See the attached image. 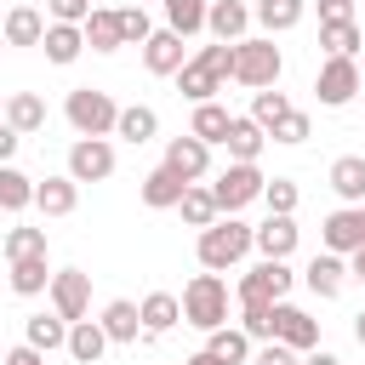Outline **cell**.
<instances>
[{"label":"cell","mask_w":365,"mask_h":365,"mask_svg":"<svg viewBox=\"0 0 365 365\" xmlns=\"http://www.w3.org/2000/svg\"><path fill=\"white\" fill-rule=\"evenodd\" d=\"M0 120H6V91H0Z\"/></svg>","instance_id":"11a10c76"},{"label":"cell","mask_w":365,"mask_h":365,"mask_svg":"<svg viewBox=\"0 0 365 365\" xmlns=\"http://www.w3.org/2000/svg\"><path fill=\"white\" fill-rule=\"evenodd\" d=\"M205 29H211L222 46H240V40H245V29H251V6H240V0H211Z\"/></svg>","instance_id":"e0dca14e"},{"label":"cell","mask_w":365,"mask_h":365,"mask_svg":"<svg viewBox=\"0 0 365 365\" xmlns=\"http://www.w3.org/2000/svg\"><path fill=\"white\" fill-rule=\"evenodd\" d=\"M297 182L291 177H268L262 182V205H268V217H297Z\"/></svg>","instance_id":"ab89813d"},{"label":"cell","mask_w":365,"mask_h":365,"mask_svg":"<svg viewBox=\"0 0 365 365\" xmlns=\"http://www.w3.org/2000/svg\"><path fill=\"white\" fill-rule=\"evenodd\" d=\"M331 188L342 205H365V154H336L331 160Z\"/></svg>","instance_id":"ffe728a7"},{"label":"cell","mask_w":365,"mask_h":365,"mask_svg":"<svg viewBox=\"0 0 365 365\" xmlns=\"http://www.w3.org/2000/svg\"><path fill=\"white\" fill-rule=\"evenodd\" d=\"M182 34L177 29H154L148 34V46H143V68L148 74H182Z\"/></svg>","instance_id":"9a60e30c"},{"label":"cell","mask_w":365,"mask_h":365,"mask_svg":"<svg viewBox=\"0 0 365 365\" xmlns=\"http://www.w3.org/2000/svg\"><path fill=\"white\" fill-rule=\"evenodd\" d=\"M302 285H308L314 297H336V291L348 285V257H336V251H319V257L302 268Z\"/></svg>","instance_id":"ac0fdd59"},{"label":"cell","mask_w":365,"mask_h":365,"mask_svg":"<svg viewBox=\"0 0 365 365\" xmlns=\"http://www.w3.org/2000/svg\"><path fill=\"white\" fill-rule=\"evenodd\" d=\"M63 114H68V125H74L80 137H108V131L120 125V103H114L108 91H97V86H74L68 103H63Z\"/></svg>","instance_id":"5b68a950"},{"label":"cell","mask_w":365,"mask_h":365,"mask_svg":"<svg viewBox=\"0 0 365 365\" xmlns=\"http://www.w3.org/2000/svg\"><path fill=\"white\" fill-rule=\"evenodd\" d=\"M319 240H325V251L354 257V251L365 245V205H342V211H331V217L319 222Z\"/></svg>","instance_id":"7c38bea8"},{"label":"cell","mask_w":365,"mask_h":365,"mask_svg":"<svg viewBox=\"0 0 365 365\" xmlns=\"http://www.w3.org/2000/svg\"><path fill=\"white\" fill-rule=\"evenodd\" d=\"M137 194H143V205H154V211H177L182 194H188V182H182L171 165H154V171L137 182Z\"/></svg>","instance_id":"2e32d148"},{"label":"cell","mask_w":365,"mask_h":365,"mask_svg":"<svg viewBox=\"0 0 365 365\" xmlns=\"http://www.w3.org/2000/svg\"><path fill=\"white\" fill-rule=\"evenodd\" d=\"M182 319L194 331H205V336L228 325V285H222V274H194L182 285Z\"/></svg>","instance_id":"3957f363"},{"label":"cell","mask_w":365,"mask_h":365,"mask_svg":"<svg viewBox=\"0 0 365 365\" xmlns=\"http://www.w3.org/2000/svg\"><path fill=\"white\" fill-rule=\"evenodd\" d=\"M137 314H143V336H165V331L182 319V297H171V291H148V297L137 302Z\"/></svg>","instance_id":"d6986e66"},{"label":"cell","mask_w":365,"mask_h":365,"mask_svg":"<svg viewBox=\"0 0 365 365\" xmlns=\"http://www.w3.org/2000/svg\"><path fill=\"white\" fill-rule=\"evenodd\" d=\"M177 211H182V222H188V228H211V222L222 217V211H217V194H211V188H200V182L182 194V205H177Z\"/></svg>","instance_id":"74e56055"},{"label":"cell","mask_w":365,"mask_h":365,"mask_svg":"<svg viewBox=\"0 0 365 365\" xmlns=\"http://www.w3.org/2000/svg\"><path fill=\"white\" fill-rule=\"evenodd\" d=\"M148 34H154L148 11H143V6H125V11H120V40H125V46H148Z\"/></svg>","instance_id":"b9f144b4"},{"label":"cell","mask_w":365,"mask_h":365,"mask_svg":"<svg viewBox=\"0 0 365 365\" xmlns=\"http://www.w3.org/2000/svg\"><path fill=\"white\" fill-rule=\"evenodd\" d=\"M23 342L40 348V354L68 348V319H63V314H29V319H23Z\"/></svg>","instance_id":"cb8c5ba5"},{"label":"cell","mask_w":365,"mask_h":365,"mask_svg":"<svg viewBox=\"0 0 365 365\" xmlns=\"http://www.w3.org/2000/svg\"><path fill=\"white\" fill-rule=\"evenodd\" d=\"M46 11H51V23H74V29H80L97 6H91V0H46Z\"/></svg>","instance_id":"f6af8a7d"},{"label":"cell","mask_w":365,"mask_h":365,"mask_svg":"<svg viewBox=\"0 0 365 365\" xmlns=\"http://www.w3.org/2000/svg\"><path fill=\"white\" fill-rule=\"evenodd\" d=\"M0 46H6V34H0Z\"/></svg>","instance_id":"680465c9"},{"label":"cell","mask_w":365,"mask_h":365,"mask_svg":"<svg viewBox=\"0 0 365 365\" xmlns=\"http://www.w3.org/2000/svg\"><path fill=\"white\" fill-rule=\"evenodd\" d=\"M302 11H308V0H257V11H251V17H257V23L268 29V40H274V34L297 29V23H302Z\"/></svg>","instance_id":"f546056e"},{"label":"cell","mask_w":365,"mask_h":365,"mask_svg":"<svg viewBox=\"0 0 365 365\" xmlns=\"http://www.w3.org/2000/svg\"><path fill=\"white\" fill-rule=\"evenodd\" d=\"M34 205L46 211V217H68L74 205H80V182L63 171V177H46V182H34Z\"/></svg>","instance_id":"44dd1931"},{"label":"cell","mask_w":365,"mask_h":365,"mask_svg":"<svg viewBox=\"0 0 365 365\" xmlns=\"http://www.w3.org/2000/svg\"><path fill=\"white\" fill-rule=\"evenodd\" d=\"M205 354H211V359H222V365H245V359H251V336H245V331H234V325H222V331H211V336H205Z\"/></svg>","instance_id":"836d02e7"},{"label":"cell","mask_w":365,"mask_h":365,"mask_svg":"<svg viewBox=\"0 0 365 365\" xmlns=\"http://www.w3.org/2000/svg\"><path fill=\"white\" fill-rule=\"evenodd\" d=\"M319 46H325V57H359L365 29L359 23H319Z\"/></svg>","instance_id":"d6a6232c"},{"label":"cell","mask_w":365,"mask_h":365,"mask_svg":"<svg viewBox=\"0 0 365 365\" xmlns=\"http://www.w3.org/2000/svg\"><path fill=\"white\" fill-rule=\"evenodd\" d=\"M6 365H46V354L29 348V342H17V348H6Z\"/></svg>","instance_id":"c3c4849f"},{"label":"cell","mask_w":365,"mask_h":365,"mask_svg":"<svg viewBox=\"0 0 365 365\" xmlns=\"http://www.w3.org/2000/svg\"><path fill=\"white\" fill-rule=\"evenodd\" d=\"M17 143H23V137H17V131H11L6 120H0V165H11V154H17Z\"/></svg>","instance_id":"681fc988"},{"label":"cell","mask_w":365,"mask_h":365,"mask_svg":"<svg viewBox=\"0 0 365 365\" xmlns=\"http://www.w3.org/2000/svg\"><path fill=\"white\" fill-rule=\"evenodd\" d=\"M0 34H6V46H40L46 40V17L34 6H11L0 17Z\"/></svg>","instance_id":"7402d4cb"},{"label":"cell","mask_w":365,"mask_h":365,"mask_svg":"<svg viewBox=\"0 0 365 365\" xmlns=\"http://www.w3.org/2000/svg\"><path fill=\"white\" fill-rule=\"evenodd\" d=\"M34 205V177H23L17 165H0V211H29Z\"/></svg>","instance_id":"d590c367"},{"label":"cell","mask_w":365,"mask_h":365,"mask_svg":"<svg viewBox=\"0 0 365 365\" xmlns=\"http://www.w3.org/2000/svg\"><path fill=\"white\" fill-rule=\"evenodd\" d=\"M11 291H17V297H40V291H51V268H46V257H23V262H11Z\"/></svg>","instance_id":"8d00e7d4"},{"label":"cell","mask_w":365,"mask_h":365,"mask_svg":"<svg viewBox=\"0 0 365 365\" xmlns=\"http://www.w3.org/2000/svg\"><path fill=\"white\" fill-rule=\"evenodd\" d=\"M285 114H291V97H285V91H274V86H268V91H257V97H251V120H257L262 131H274Z\"/></svg>","instance_id":"f35d334b"},{"label":"cell","mask_w":365,"mask_h":365,"mask_svg":"<svg viewBox=\"0 0 365 365\" xmlns=\"http://www.w3.org/2000/svg\"><path fill=\"white\" fill-rule=\"evenodd\" d=\"M302 365H342V359H336V354H325V348H308V354H302Z\"/></svg>","instance_id":"f907efd6"},{"label":"cell","mask_w":365,"mask_h":365,"mask_svg":"<svg viewBox=\"0 0 365 365\" xmlns=\"http://www.w3.org/2000/svg\"><path fill=\"white\" fill-rule=\"evenodd\" d=\"M17 6H23V0H17Z\"/></svg>","instance_id":"94428289"},{"label":"cell","mask_w":365,"mask_h":365,"mask_svg":"<svg viewBox=\"0 0 365 365\" xmlns=\"http://www.w3.org/2000/svg\"><path fill=\"white\" fill-rule=\"evenodd\" d=\"M251 251H262V262H285L297 251V217H262Z\"/></svg>","instance_id":"5bb4252c"},{"label":"cell","mask_w":365,"mask_h":365,"mask_svg":"<svg viewBox=\"0 0 365 365\" xmlns=\"http://www.w3.org/2000/svg\"><path fill=\"white\" fill-rule=\"evenodd\" d=\"M46 297H51V314H63L68 325L91 319V274H86V268H57Z\"/></svg>","instance_id":"ba28073f"},{"label":"cell","mask_w":365,"mask_h":365,"mask_svg":"<svg viewBox=\"0 0 365 365\" xmlns=\"http://www.w3.org/2000/svg\"><path fill=\"white\" fill-rule=\"evenodd\" d=\"M262 143H268V131L251 120V114H234V125H228V160H245V165H257V154H262Z\"/></svg>","instance_id":"603a6c76"},{"label":"cell","mask_w":365,"mask_h":365,"mask_svg":"<svg viewBox=\"0 0 365 365\" xmlns=\"http://www.w3.org/2000/svg\"><path fill=\"white\" fill-rule=\"evenodd\" d=\"M354 336H359V348H365V308L354 314Z\"/></svg>","instance_id":"db71d44e"},{"label":"cell","mask_w":365,"mask_h":365,"mask_svg":"<svg viewBox=\"0 0 365 365\" xmlns=\"http://www.w3.org/2000/svg\"><path fill=\"white\" fill-rule=\"evenodd\" d=\"M274 342L308 354V348H319V319L308 308H297V302H274Z\"/></svg>","instance_id":"8fae6325"},{"label":"cell","mask_w":365,"mask_h":365,"mask_svg":"<svg viewBox=\"0 0 365 365\" xmlns=\"http://www.w3.org/2000/svg\"><path fill=\"white\" fill-rule=\"evenodd\" d=\"M262 171L257 165H245V160H228V171H217V182H211V194H217V211H240V205H251V200H262Z\"/></svg>","instance_id":"52a82bcc"},{"label":"cell","mask_w":365,"mask_h":365,"mask_svg":"<svg viewBox=\"0 0 365 365\" xmlns=\"http://www.w3.org/2000/svg\"><path fill=\"white\" fill-rule=\"evenodd\" d=\"M6 125H11L17 137H34V131L46 125V103H40L34 91H11V97H6Z\"/></svg>","instance_id":"484cf974"},{"label":"cell","mask_w":365,"mask_h":365,"mask_svg":"<svg viewBox=\"0 0 365 365\" xmlns=\"http://www.w3.org/2000/svg\"><path fill=\"white\" fill-rule=\"evenodd\" d=\"M240 331L251 342H274V308H240Z\"/></svg>","instance_id":"7bdbcfd3"},{"label":"cell","mask_w":365,"mask_h":365,"mask_svg":"<svg viewBox=\"0 0 365 365\" xmlns=\"http://www.w3.org/2000/svg\"><path fill=\"white\" fill-rule=\"evenodd\" d=\"M279 74H285V57H279V46H274L268 34L234 46V68H228V80H240V86H251V91H268V86H279Z\"/></svg>","instance_id":"277c9868"},{"label":"cell","mask_w":365,"mask_h":365,"mask_svg":"<svg viewBox=\"0 0 365 365\" xmlns=\"http://www.w3.org/2000/svg\"><path fill=\"white\" fill-rule=\"evenodd\" d=\"M251 240H257L251 222H240V217H217L211 228H200V268H205V274L234 268V262L251 251Z\"/></svg>","instance_id":"7a4b0ae2"},{"label":"cell","mask_w":365,"mask_h":365,"mask_svg":"<svg viewBox=\"0 0 365 365\" xmlns=\"http://www.w3.org/2000/svg\"><path fill=\"white\" fill-rule=\"evenodd\" d=\"M80 29H86V46H91V51H120V46H125V40H120V11H103V6H97Z\"/></svg>","instance_id":"1f68e13d"},{"label":"cell","mask_w":365,"mask_h":365,"mask_svg":"<svg viewBox=\"0 0 365 365\" xmlns=\"http://www.w3.org/2000/svg\"><path fill=\"white\" fill-rule=\"evenodd\" d=\"M228 68H234V46H200V57H188L182 63V74H177V91L188 97V103H217V91H222V80H228Z\"/></svg>","instance_id":"6da1fadb"},{"label":"cell","mask_w":365,"mask_h":365,"mask_svg":"<svg viewBox=\"0 0 365 365\" xmlns=\"http://www.w3.org/2000/svg\"><path fill=\"white\" fill-rule=\"evenodd\" d=\"M114 137H125V143H154V137H160V114H154L148 103H131V108H120Z\"/></svg>","instance_id":"4dcf8cb0"},{"label":"cell","mask_w":365,"mask_h":365,"mask_svg":"<svg viewBox=\"0 0 365 365\" xmlns=\"http://www.w3.org/2000/svg\"><path fill=\"white\" fill-rule=\"evenodd\" d=\"M0 365H6V354H0Z\"/></svg>","instance_id":"6f0895ef"},{"label":"cell","mask_w":365,"mask_h":365,"mask_svg":"<svg viewBox=\"0 0 365 365\" xmlns=\"http://www.w3.org/2000/svg\"><path fill=\"white\" fill-rule=\"evenodd\" d=\"M228 125H234V114L222 108V103H194V120H188V131L211 148V143H228Z\"/></svg>","instance_id":"4316f807"},{"label":"cell","mask_w":365,"mask_h":365,"mask_svg":"<svg viewBox=\"0 0 365 365\" xmlns=\"http://www.w3.org/2000/svg\"><path fill=\"white\" fill-rule=\"evenodd\" d=\"M68 177H74V182H108V177H114V143H108V137H74V148H68Z\"/></svg>","instance_id":"30bf717a"},{"label":"cell","mask_w":365,"mask_h":365,"mask_svg":"<svg viewBox=\"0 0 365 365\" xmlns=\"http://www.w3.org/2000/svg\"><path fill=\"white\" fill-rule=\"evenodd\" d=\"M308 131H314V125H308V114H302V108H291L268 137H274V143H308Z\"/></svg>","instance_id":"ee69618b"},{"label":"cell","mask_w":365,"mask_h":365,"mask_svg":"<svg viewBox=\"0 0 365 365\" xmlns=\"http://www.w3.org/2000/svg\"><path fill=\"white\" fill-rule=\"evenodd\" d=\"M182 365H222V359H211V354H205V348H200V354H188V359H182Z\"/></svg>","instance_id":"f5cc1de1"},{"label":"cell","mask_w":365,"mask_h":365,"mask_svg":"<svg viewBox=\"0 0 365 365\" xmlns=\"http://www.w3.org/2000/svg\"><path fill=\"white\" fill-rule=\"evenodd\" d=\"M291 268L285 262H257L245 279H240V308H274V302H285V291H291Z\"/></svg>","instance_id":"9c48e42d"},{"label":"cell","mask_w":365,"mask_h":365,"mask_svg":"<svg viewBox=\"0 0 365 365\" xmlns=\"http://www.w3.org/2000/svg\"><path fill=\"white\" fill-rule=\"evenodd\" d=\"M97 325L108 331V342H137V336H143V314H137V302H125V297H120V302H108Z\"/></svg>","instance_id":"83f0119b"},{"label":"cell","mask_w":365,"mask_h":365,"mask_svg":"<svg viewBox=\"0 0 365 365\" xmlns=\"http://www.w3.org/2000/svg\"><path fill=\"white\" fill-rule=\"evenodd\" d=\"M23 257H46V228H11L6 234V262H23Z\"/></svg>","instance_id":"60d3db41"},{"label":"cell","mask_w":365,"mask_h":365,"mask_svg":"<svg viewBox=\"0 0 365 365\" xmlns=\"http://www.w3.org/2000/svg\"><path fill=\"white\" fill-rule=\"evenodd\" d=\"M137 6H143V0H137Z\"/></svg>","instance_id":"91938a15"},{"label":"cell","mask_w":365,"mask_h":365,"mask_svg":"<svg viewBox=\"0 0 365 365\" xmlns=\"http://www.w3.org/2000/svg\"><path fill=\"white\" fill-rule=\"evenodd\" d=\"M103 348H108V331H103L97 319L68 325V354H74V365H97V359H103Z\"/></svg>","instance_id":"f1b7e54d"},{"label":"cell","mask_w":365,"mask_h":365,"mask_svg":"<svg viewBox=\"0 0 365 365\" xmlns=\"http://www.w3.org/2000/svg\"><path fill=\"white\" fill-rule=\"evenodd\" d=\"M160 6H165V29H177L182 40L200 34L205 29V11H211V0H160Z\"/></svg>","instance_id":"e575fe53"},{"label":"cell","mask_w":365,"mask_h":365,"mask_svg":"<svg viewBox=\"0 0 365 365\" xmlns=\"http://www.w3.org/2000/svg\"><path fill=\"white\" fill-rule=\"evenodd\" d=\"M359 63H365V46H359Z\"/></svg>","instance_id":"9f6ffc18"},{"label":"cell","mask_w":365,"mask_h":365,"mask_svg":"<svg viewBox=\"0 0 365 365\" xmlns=\"http://www.w3.org/2000/svg\"><path fill=\"white\" fill-rule=\"evenodd\" d=\"M359 57H325L319 63V74H314V97L325 103V108H348L354 103V91H359Z\"/></svg>","instance_id":"8992f818"},{"label":"cell","mask_w":365,"mask_h":365,"mask_svg":"<svg viewBox=\"0 0 365 365\" xmlns=\"http://www.w3.org/2000/svg\"><path fill=\"white\" fill-rule=\"evenodd\" d=\"M46 57L57 63V68H68L80 51H86V29H74V23H46Z\"/></svg>","instance_id":"d4e9b609"},{"label":"cell","mask_w":365,"mask_h":365,"mask_svg":"<svg viewBox=\"0 0 365 365\" xmlns=\"http://www.w3.org/2000/svg\"><path fill=\"white\" fill-rule=\"evenodd\" d=\"M251 365H302V354H297V348H285V342H262Z\"/></svg>","instance_id":"bcb514c9"},{"label":"cell","mask_w":365,"mask_h":365,"mask_svg":"<svg viewBox=\"0 0 365 365\" xmlns=\"http://www.w3.org/2000/svg\"><path fill=\"white\" fill-rule=\"evenodd\" d=\"M319 23H354V0H314Z\"/></svg>","instance_id":"7dc6e473"},{"label":"cell","mask_w":365,"mask_h":365,"mask_svg":"<svg viewBox=\"0 0 365 365\" xmlns=\"http://www.w3.org/2000/svg\"><path fill=\"white\" fill-rule=\"evenodd\" d=\"M160 165H171V171L194 188V182L211 171V148H205L194 131H182V137H171V143H165V160H160Z\"/></svg>","instance_id":"4fadbf2b"},{"label":"cell","mask_w":365,"mask_h":365,"mask_svg":"<svg viewBox=\"0 0 365 365\" xmlns=\"http://www.w3.org/2000/svg\"><path fill=\"white\" fill-rule=\"evenodd\" d=\"M348 274H354V279H365V245H359V251L348 257Z\"/></svg>","instance_id":"816d5d0a"}]
</instances>
